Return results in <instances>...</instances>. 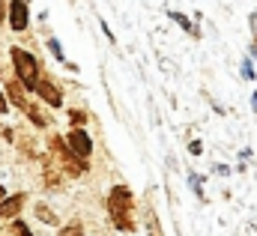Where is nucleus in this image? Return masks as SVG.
<instances>
[{"label": "nucleus", "instance_id": "obj_1", "mask_svg": "<svg viewBox=\"0 0 257 236\" xmlns=\"http://www.w3.org/2000/svg\"><path fill=\"white\" fill-rule=\"evenodd\" d=\"M12 63L18 69L21 84L30 87V90H36V84H39V66H36V60L30 57L27 51H21V48H12Z\"/></svg>", "mask_w": 257, "mask_h": 236}, {"label": "nucleus", "instance_id": "obj_2", "mask_svg": "<svg viewBox=\"0 0 257 236\" xmlns=\"http://www.w3.org/2000/svg\"><path fill=\"white\" fill-rule=\"evenodd\" d=\"M128 212H132V194L120 185V188H114V194H111V215H114V224H117L120 230H132Z\"/></svg>", "mask_w": 257, "mask_h": 236}, {"label": "nucleus", "instance_id": "obj_3", "mask_svg": "<svg viewBox=\"0 0 257 236\" xmlns=\"http://www.w3.org/2000/svg\"><path fill=\"white\" fill-rule=\"evenodd\" d=\"M51 150L63 159V168L69 171V174H84V171H87V165H84L81 159H75V156H72V150L63 144V138H54V141H51Z\"/></svg>", "mask_w": 257, "mask_h": 236}, {"label": "nucleus", "instance_id": "obj_4", "mask_svg": "<svg viewBox=\"0 0 257 236\" xmlns=\"http://www.w3.org/2000/svg\"><path fill=\"white\" fill-rule=\"evenodd\" d=\"M69 150H72V156H78V159H87L90 156V150H93V141L81 132V129H75V132H69Z\"/></svg>", "mask_w": 257, "mask_h": 236}, {"label": "nucleus", "instance_id": "obj_5", "mask_svg": "<svg viewBox=\"0 0 257 236\" xmlns=\"http://www.w3.org/2000/svg\"><path fill=\"white\" fill-rule=\"evenodd\" d=\"M9 18H12V27H15V30H24V27H27V6H24L21 0H12Z\"/></svg>", "mask_w": 257, "mask_h": 236}, {"label": "nucleus", "instance_id": "obj_6", "mask_svg": "<svg viewBox=\"0 0 257 236\" xmlns=\"http://www.w3.org/2000/svg\"><path fill=\"white\" fill-rule=\"evenodd\" d=\"M36 93H39L48 105H54V108L63 102V99H60V93H57V87H54L51 81H39V84H36Z\"/></svg>", "mask_w": 257, "mask_h": 236}, {"label": "nucleus", "instance_id": "obj_7", "mask_svg": "<svg viewBox=\"0 0 257 236\" xmlns=\"http://www.w3.org/2000/svg\"><path fill=\"white\" fill-rule=\"evenodd\" d=\"M21 203H24V194H15V197L3 200V203H0V218H15L18 209H21Z\"/></svg>", "mask_w": 257, "mask_h": 236}, {"label": "nucleus", "instance_id": "obj_8", "mask_svg": "<svg viewBox=\"0 0 257 236\" xmlns=\"http://www.w3.org/2000/svg\"><path fill=\"white\" fill-rule=\"evenodd\" d=\"M9 99H12L18 108H24V111L30 108V105H27V99H24V93H21V87H18V81H12V84H9Z\"/></svg>", "mask_w": 257, "mask_h": 236}, {"label": "nucleus", "instance_id": "obj_9", "mask_svg": "<svg viewBox=\"0 0 257 236\" xmlns=\"http://www.w3.org/2000/svg\"><path fill=\"white\" fill-rule=\"evenodd\" d=\"M36 215H39L42 221H48V224H54V212H51L48 206H42V203H39V206H36Z\"/></svg>", "mask_w": 257, "mask_h": 236}, {"label": "nucleus", "instance_id": "obj_10", "mask_svg": "<svg viewBox=\"0 0 257 236\" xmlns=\"http://www.w3.org/2000/svg\"><path fill=\"white\" fill-rule=\"evenodd\" d=\"M12 233H15V236H30V230H27V224L15 221V224H12Z\"/></svg>", "mask_w": 257, "mask_h": 236}, {"label": "nucleus", "instance_id": "obj_11", "mask_svg": "<svg viewBox=\"0 0 257 236\" xmlns=\"http://www.w3.org/2000/svg\"><path fill=\"white\" fill-rule=\"evenodd\" d=\"M147 221H150V236H162V230H159V221H156V215H150Z\"/></svg>", "mask_w": 257, "mask_h": 236}, {"label": "nucleus", "instance_id": "obj_12", "mask_svg": "<svg viewBox=\"0 0 257 236\" xmlns=\"http://www.w3.org/2000/svg\"><path fill=\"white\" fill-rule=\"evenodd\" d=\"M69 117H72V123H75V126H84V114H81V111H72V114H69Z\"/></svg>", "mask_w": 257, "mask_h": 236}, {"label": "nucleus", "instance_id": "obj_13", "mask_svg": "<svg viewBox=\"0 0 257 236\" xmlns=\"http://www.w3.org/2000/svg\"><path fill=\"white\" fill-rule=\"evenodd\" d=\"M174 18L180 21V27H186V30H192V24H189V18H186V15H180V12H174Z\"/></svg>", "mask_w": 257, "mask_h": 236}, {"label": "nucleus", "instance_id": "obj_14", "mask_svg": "<svg viewBox=\"0 0 257 236\" xmlns=\"http://www.w3.org/2000/svg\"><path fill=\"white\" fill-rule=\"evenodd\" d=\"M242 75H245V78H254V69H251V63H242Z\"/></svg>", "mask_w": 257, "mask_h": 236}, {"label": "nucleus", "instance_id": "obj_15", "mask_svg": "<svg viewBox=\"0 0 257 236\" xmlns=\"http://www.w3.org/2000/svg\"><path fill=\"white\" fill-rule=\"evenodd\" d=\"M81 233V227H78V224H75V227H66L63 230V236H78Z\"/></svg>", "mask_w": 257, "mask_h": 236}, {"label": "nucleus", "instance_id": "obj_16", "mask_svg": "<svg viewBox=\"0 0 257 236\" xmlns=\"http://www.w3.org/2000/svg\"><path fill=\"white\" fill-rule=\"evenodd\" d=\"M0 114H6V99H3V93H0Z\"/></svg>", "mask_w": 257, "mask_h": 236}, {"label": "nucleus", "instance_id": "obj_17", "mask_svg": "<svg viewBox=\"0 0 257 236\" xmlns=\"http://www.w3.org/2000/svg\"><path fill=\"white\" fill-rule=\"evenodd\" d=\"M0 200H3V185H0Z\"/></svg>", "mask_w": 257, "mask_h": 236}, {"label": "nucleus", "instance_id": "obj_18", "mask_svg": "<svg viewBox=\"0 0 257 236\" xmlns=\"http://www.w3.org/2000/svg\"><path fill=\"white\" fill-rule=\"evenodd\" d=\"M0 15H3V3H0Z\"/></svg>", "mask_w": 257, "mask_h": 236}, {"label": "nucleus", "instance_id": "obj_19", "mask_svg": "<svg viewBox=\"0 0 257 236\" xmlns=\"http://www.w3.org/2000/svg\"><path fill=\"white\" fill-rule=\"evenodd\" d=\"M21 3H24V0H21Z\"/></svg>", "mask_w": 257, "mask_h": 236}]
</instances>
